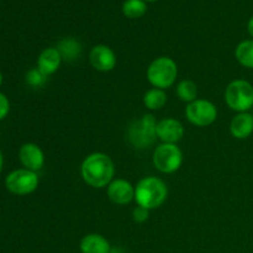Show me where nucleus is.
Masks as SVG:
<instances>
[{
	"instance_id": "f257e3e1",
	"label": "nucleus",
	"mask_w": 253,
	"mask_h": 253,
	"mask_svg": "<svg viewBox=\"0 0 253 253\" xmlns=\"http://www.w3.org/2000/svg\"><path fill=\"white\" fill-rule=\"evenodd\" d=\"M82 178L91 188L100 189L108 187L114 180L115 166L113 160L103 152H94L86 156L81 166Z\"/></svg>"
},
{
	"instance_id": "f03ea898",
	"label": "nucleus",
	"mask_w": 253,
	"mask_h": 253,
	"mask_svg": "<svg viewBox=\"0 0 253 253\" xmlns=\"http://www.w3.org/2000/svg\"><path fill=\"white\" fill-rule=\"evenodd\" d=\"M167 184L157 177L142 178L135 187L136 203L147 210L160 208L167 200Z\"/></svg>"
},
{
	"instance_id": "7ed1b4c3",
	"label": "nucleus",
	"mask_w": 253,
	"mask_h": 253,
	"mask_svg": "<svg viewBox=\"0 0 253 253\" xmlns=\"http://www.w3.org/2000/svg\"><path fill=\"white\" fill-rule=\"evenodd\" d=\"M178 77V66L170 57H158L153 59L147 68V81L153 88H170Z\"/></svg>"
},
{
	"instance_id": "20e7f679",
	"label": "nucleus",
	"mask_w": 253,
	"mask_h": 253,
	"mask_svg": "<svg viewBox=\"0 0 253 253\" xmlns=\"http://www.w3.org/2000/svg\"><path fill=\"white\" fill-rule=\"evenodd\" d=\"M156 121L152 114H145L141 119L133 121L127 130L128 141L136 150H146L155 143L157 138Z\"/></svg>"
},
{
	"instance_id": "39448f33",
	"label": "nucleus",
	"mask_w": 253,
	"mask_h": 253,
	"mask_svg": "<svg viewBox=\"0 0 253 253\" xmlns=\"http://www.w3.org/2000/svg\"><path fill=\"white\" fill-rule=\"evenodd\" d=\"M225 101L231 110L247 113L253 108V85L245 79L232 81L225 90Z\"/></svg>"
},
{
	"instance_id": "423d86ee",
	"label": "nucleus",
	"mask_w": 253,
	"mask_h": 253,
	"mask_svg": "<svg viewBox=\"0 0 253 253\" xmlns=\"http://www.w3.org/2000/svg\"><path fill=\"white\" fill-rule=\"evenodd\" d=\"M153 166L156 169L165 174L177 172L183 163V152L177 145L161 143L153 152Z\"/></svg>"
},
{
	"instance_id": "0eeeda50",
	"label": "nucleus",
	"mask_w": 253,
	"mask_h": 253,
	"mask_svg": "<svg viewBox=\"0 0 253 253\" xmlns=\"http://www.w3.org/2000/svg\"><path fill=\"white\" fill-rule=\"evenodd\" d=\"M5 187L15 195L31 194L39 187V175L26 168L12 170L5 178Z\"/></svg>"
},
{
	"instance_id": "6e6552de",
	"label": "nucleus",
	"mask_w": 253,
	"mask_h": 253,
	"mask_svg": "<svg viewBox=\"0 0 253 253\" xmlns=\"http://www.w3.org/2000/svg\"><path fill=\"white\" fill-rule=\"evenodd\" d=\"M188 121L198 127H207L215 123L217 118V109L211 101L207 99H197L185 108Z\"/></svg>"
},
{
	"instance_id": "1a4fd4ad",
	"label": "nucleus",
	"mask_w": 253,
	"mask_h": 253,
	"mask_svg": "<svg viewBox=\"0 0 253 253\" xmlns=\"http://www.w3.org/2000/svg\"><path fill=\"white\" fill-rule=\"evenodd\" d=\"M89 61L91 67L99 72H110L115 68L116 54L113 49L106 44H96L91 48L89 53Z\"/></svg>"
},
{
	"instance_id": "9d476101",
	"label": "nucleus",
	"mask_w": 253,
	"mask_h": 253,
	"mask_svg": "<svg viewBox=\"0 0 253 253\" xmlns=\"http://www.w3.org/2000/svg\"><path fill=\"white\" fill-rule=\"evenodd\" d=\"M156 133H157V137L162 141V143L177 145L184 136V126L177 119H163L157 123Z\"/></svg>"
},
{
	"instance_id": "9b49d317",
	"label": "nucleus",
	"mask_w": 253,
	"mask_h": 253,
	"mask_svg": "<svg viewBox=\"0 0 253 253\" xmlns=\"http://www.w3.org/2000/svg\"><path fill=\"white\" fill-rule=\"evenodd\" d=\"M108 197L114 204L127 205L135 199V187L126 179H114L108 185Z\"/></svg>"
},
{
	"instance_id": "f8f14e48",
	"label": "nucleus",
	"mask_w": 253,
	"mask_h": 253,
	"mask_svg": "<svg viewBox=\"0 0 253 253\" xmlns=\"http://www.w3.org/2000/svg\"><path fill=\"white\" fill-rule=\"evenodd\" d=\"M19 160L26 169L32 170V172H37L44 165L43 151L36 143H25V145H22L20 147Z\"/></svg>"
},
{
	"instance_id": "ddd939ff",
	"label": "nucleus",
	"mask_w": 253,
	"mask_h": 253,
	"mask_svg": "<svg viewBox=\"0 0 253 253\" xmlns=\"http://www.w3.org/2000/svg\"><path fill=\"white\" fill-rule=\"evenodd\" d=\"M62 57L56 47L44 48L37 58V69L46 77L52 76L58 71Z\"/></svg>"
},
{
	"instance_id": "4468645a",
	"label": "nucleus",
	"mask_w": 253,
	"mask_h": 253,
	"mask_svg": "<svg viewBox=\"0 0 253 253\" xmlns=\"http://www.w3.org/2000/svg\"><path fill=\"white\" fill-rule=\"evenodd\" d=\"M230 132L237 140H246L253 132V115L251 113H239L230 124Z\"/></svg>"
},
{
	"instance_id": "2eb2a0df",
	"label": "nucleus",
	"mask_w": 253,
	"mask_h": 253,
	"mask_svg": "<svg viewBox=\"0 0 253 253\" xmlns=\"http://www.w3.org/2000/svg\"><path fill=\"white\" fill-rule=\"evenodd\" d=\"M79 249L82 253H110V242L99 234H88L81 240Z\"/></svg>"
},
{
	"instance_id": "dca6fc26",
	"label": "nucleus",
	"mask_w": 253,
	"mask_h": 253,
	"mask_svg": "<svg viewBox=\"0 0 253 253\" xmlns=\"http://www.w3.org/2000/svg\"><path fill=\"white\" fill-rule=\"evenodd\" d=\"M57 49H58L59 54H61L62 59L67 62H74L81 57L82 51V44L81 42L77 41L73 37H66L62 39L61 41L57 43Z\"/></svg>"
},
{
	"instance_id": "f3484780",
	"label": "nucleus",
	"mask_w": 253,
	"mask_h": 253,
	"mask_svg": "<svg viewBox=\"0 0 253 253\" xmlns=\"http://www.w3.org/2000/svg\"><path fill=\"white\" fill-rule=\"evenodd\" d=\"M235 57L245 68L253 69V39L240 42L235 49Z\"/></svg>"
},
{
	"instance_id": "a211bd4d",
	"label": "nucleus",
	"mask_w": 253,
	"mask_h": 253,
	"mask_svg": "<svg viewBox=\"0 0 253 253\" xmlns=\"http://www.w3.org/2000/svg\"><path fill=\"white\" fill-rule=\"evenodd\" d=\"M143 104L148 110H160L167 104V94L162 89H150L143 95Z\"/></svg>"
},
{
	"instance_id": "6ab92c4d",
	"label": "nucleus",
	"mask_w": 253,
	"mask_h": 253,
	"mask_svg": "<svg viewBox=\"0 0 253 253\" xmlns=\"http://www.w3.org/2000/svg\"><path fill=\"white\" fill-rule=\"evenodd\" d=\"M177 95L184 103H192V101L197 100L198 96V86L197 84L189 79H184V81L179 82L177 85Z\"/></svg>"
},
{
	"instance_id": "aec40b11",
	"label": "nucleus",
	"mask_w": 253,
	"mask_h": 253,
	"mask_svg": "<svg viewBox=\"0 0 253 253\" xmlns=\"http://www.w3.org/2000/svg\"><path fill=\"white\" fill-rule=\"evenodd\" d=\"M147 11V4L145 0H126L123 5V12L126 17L138 19Z\"/></svg>"
},
{
	"instance_id": "412c9836",
	"label": "nucleus",
	"mask_w": 253,
	"mask_h": 253,
	"mask_svg": "<svg viewBox=\"0 0 253 253\" xmlns=\"http://www.w3.org/2000/svg\"><path fill=\"white\" fill-rule=\"evenodd\" d=\"M46 81H47V77L44 76V74H42L37 68L31 69V71L27 72L26 74L27 84L31 86H35V88H37V86H42L44 83H46Z\"/></svg>"
},
{
	"instance_id": "4be33fe9",
	"label": "nucleus",
	"mask_w": 253,
	"mask_h": 253,
	"mask_svg": "<svg viewBox=\"0 0 253 253\" xmlns=\"http://www.w3.org/2000/svg\"><path fill=\"white\" fill-rule=\"evenodd\" d=\"M148 216H150V210L145 209V208L140 207V205H137L132 210V219L137 224H143V222L147 221Z\"/></svg>"
},
{
	"instance_id": "5701e85b",
	"label": "nucleus",
	"mask_w": 253,
	"mask_h": 253,
	"mask_svg": "<svg viewBox=\"0 0 253 253\" xmlns=\"http://www.w3.org/2000/svg\"><path fill=\"white\" fill-rule=\"evenodd\" d=\"M10 111V101L6 95L0 93V120L5 119Z\"/></svg>"
},
{
	"instance_id": "b1692460",
	"label": "nucleus",
	"mask_w": 253,
	"mask_h": 253,
	"mask_svg": "<svg viewBox=\"0 0 253 253\" xmlns=\"http://www.w3.org/2000/svg\"><path fill=\"white\" fill-rule=\"evenodd\" d=\"M247 30H249L250 36H251L253 39V16L251 17V19H250L249 24H247Z\"/></svg>"
},
{
	"instance_id": "393cba45",
	"label": "nucleus",
	"mask_w": 253,
	"mask_h": 253,
	"mask_svg": "<svg viewBox=\"0 0 253 253\" xmlns=\"http://www.w3.org/2000/svg\"><path fill=\"white\" fill-rule=\"evenodd\" d=\"M2 165H4V157H2V153L1 151H0V172H1L2 169Z\"/></svg>"
},
{
	"instance_id": "a878e982",
	"label": "nucleus",
	"mask_w": 253,
	"mask_h": 253,
	"mask_svg": "<svg viewBox=\"0 0 253 253\" xmlns=\"http://www.w3.org/2000/svg\"><path fill=\"white\" fill-rule=\"evenodd\" d=\"M2 84V74H1V72H0V85H1Z\"/></svg>"
},
{
	"instance_id": "bb28decb",
	"label": "nucleus",
	"mask_w": 253,
	"mask_h": 253,
	"mask_svg": "<svg viewBox=\"0 0 253 253\" xmlns=\"http://www.w3.org/2000/svg\"><path fill=\"white\" fill-rule=\"evenodd\" d=\"M145 1H156V0H145Z\"/></svg>"
},
{
	"instance_id": "cd10ccee",
	"label": "nucleus",
	"mask_w": 253,
	"mask_h": 253,
	"mask_svg": "<svg viewBox=\"0 0 253 253\" xmlns=\"http://www.w3.org/2000/svg\"><path fill=\"white\" fill-rule=\"evenodd\" d=\"M252 115H253V114H252Z\"/></svg>"
}]
</instances>
